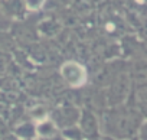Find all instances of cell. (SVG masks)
Returning <instances> with one entry per match:
<instances>
[{"label":"cell","mask_w":147,"mask_h":140,"mask_svg":"<svg viewBox=\"0 0 147 140\" xmlns=\"http://www.w3.org/2000/svg\"><path fill=\"white\" fill-rule=\"evenodd\" d=\"M26 2H28L29 9H38L42 5V0H26Z\"/></svg>","instance_id":"7a4b0ae2"},{"label":"cell","mask_w":147,"mask_h":140,"mask_svg":"<svg viewBox=\"0 0 147 140\" xmlns=\"http://www.w3.org/2000/svg\"><path fill=\"white\" fill-rule=\"evenodd\" d=\"M62 75L63 78L68 81V84H71L72 87H81L85 80H87V72L82 65L77 64V62H66L62 66Z\"/></svg>","instance_id":"6da1fadb"}]
</instances>
